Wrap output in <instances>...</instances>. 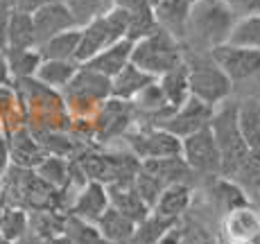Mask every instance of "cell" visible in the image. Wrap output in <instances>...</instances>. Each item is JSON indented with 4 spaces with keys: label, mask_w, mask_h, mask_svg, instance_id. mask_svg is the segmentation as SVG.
<instances>
[{
    "label": "cell",
    "mask_w": 260,
    "mask_h": 244,
    "mask_svg": "<svg viewBox=\"0 0 260 244\" xmlns=\"http://www.w3.org/2000/svg\"><path fill=\"white\" fill-rule=\"evenodd\" d=\"M240 18L224 0H197L188 14L183 50L190 52H213L215 48L231 41Z\"/></svg>",
    "instance_id": "1"
},
{
    "label": "cell",
    "mask_w": 260,
    "mask_h": 244,
    "mask_svg": "<svg viewBox=\"0 0 260 244\" xmlns=\"http://www.w3.org/2000/svg\"><path fill=\"white\" fill-rule=\"evenodd\" d=\"M0 197L3 203L23 208L27 213L34 211H66L63 192L52 188L48 181L39 177L37 170L12 165L0 179Z\"/></svg>",
    "instance_id": "2"
},
{
    "label": "cell",
    "mask_w": 260,
    "mask_h": 244,
    "mask_svg": "<svg viewBox=\"0 0 260 244\" xmlns=\"http://www.w3.org/2000/svg\"><path fill=\"white\" fill-rule=\"evenodd\" d=\"M211 129H213L215 141H217L219 154H222V174L233 179L240 167H242V163L249 158V154H251V147L247 145L242 131H240V124H238V99L236 97L215 107Z\"/></svg>",
    "instance_id": "3"
},
{
    "label": "cell",
    "mask_w": 260,
    "mask_h": 244,
    "mask_svg": "<svg viewBox=\"0 0 260 244\" xmlns=\"http://www.w3.org/2000/svg\"><path fill=\"white\" fill-rule=\"evenodd\" d=\"M186 52V66H188V77H190V93L192 97L202 99V102L219 107L222 102L233 97L236 86L229 79V75L217 66V61L211 57V52Z\"/></svg>",
    "instance_id": "4"
},
{
    "label": "cell",
    "mask_w": 260,
    "mask_h": 244,
    "mask_svg": "<svg viewBox=\"0 0 260 244\" xmlns=\"http://www.w3.org/2000/svg\"><path fill=\"white\" fill-rule=\"evenodd\" d=\"M183 59H186L183 43L174 34H170L168 29H163L161 25L149 37L141 39V41H134L132 63H136L141 71L149 73L156 79L161 75L174 71L177 66H181Z\"/></svg>",
    "instance_id": "5"
},
{
    "label": "cell",
    "mask_w": 260,
    "mask_h": 244,
    "mask_svg": "<svg viewBox=\"0 0 260 244\" xmlns=\"http://www.w3.org/2000/svg\"><path fill=\"white\" fill-rule=\"evenodd\" d=\"M61 95L73 118H93L98 109L113 97V79L82 63L79 73L61 91Z\"/></svg>",
    "instance_id": "6"
},
{
    "label": "cell",
    "mask_w": 260,
    "mask_h": 244,
    "mask_svg": "<svg viewBox=\"0 0 260 244\" xmlns=\"http://www.w3.org/2000/svg\"><path fill=\"white\" fill-rule=\"evenodd\" d=\"M127 32H129V14L122 7H113L102 16L93 18L91 23H86L82 27L77 61L79 63L91 61L95 54H100L102 50L127 39Z\"/></svg>",
    "instance_id": "7"
},
{
    "label": "cell",
    "mask_w": 260,
    "mask_h": 244,
    "mask_svg": "<svg viewBox=\"0 0 260 244\" xmlns=\"http://www.w3.org/2000/svg\"><path fill=\"white\" fill-rule=\"evenodd\" d=\"M93 120V143L98 147H111L113 143H122L127 133L138 124V109L134 102L111 97L98 109Z\"/></svg>",
    "instance_id": "8"
},
{
    "label": "cell",
    "mask_w": 260,
    "mask_h": 244,
    "mask_svg": "<svg viewBox=\"0 0 260 244\" xmlns=\"http://www.w3.org/2000/svg\"><path fill=\"white\" fill-rule=\"evenodd\" d=\"M124 149L132 152L138 161H152V158H170L183 156V141L168 129L158 124L138 122L124 138Z\"/></svg>",
    "instance_id": "9"
},
{
    "label": "cell",
    "mask_w": 260,
    "mask_h": 244,
    "mask_svg": "<svg viewBox=\"0 0 260 244\" xmlns=\"http://www.w3.org/2000/svg\"><path fill=\"white\" fill-rule=\"evenodd\" d=\"M211 57L229 75V79L236 88L260 79V50L236 46V43H224V46L213 50Z\"/></svg>",
    "instance_id": "10"
},
{
    "label": "cell",
    "mask_w": 260,
    "mask_h": 244,
    "mask_svg": "<svg viewBox=\"0 0 260 244\" xmlns=\"http://www.w3.org/2000/svg\"><path fill=\"white\" fill-rule=\"evenodd\" d=\"M183 158L190 165V170L197 174V179L222 174V154H219L211 124L199 129L192 136L183 138Z\"/></svg>",
    "instance_id": "11"
},
{
    "label": "cell",
    "mask_w": 260,
    "mask_h": 244,
    "mask_svg": "<svg viewBox=\"0 0 260 244\" xmlns=\"http://www.w3.org/2000/svg\"><path fill=\"white\" fill-rule=\"evenodd\" d=\"M213 113H215V107L190 95L188 102L183 104V107H179L177 111H174L170 118H166L158 127L168 129L170 133H174V136H179L183 141V138L197 133L199 129L208 127L213 120Z\"/></svg>",
    "instance_id": "12"
},
{
    "label": "cell",
    "mask_w": 260,
    "mask_h": 244,
    "mask_svg": "<svg viewBox=\"0 0 260 244\" xmlns=\"http://www.w3.org/2000/svg\"><path fill=\"white\" fill-rule=\"evenodd\" d=\"M34 16V27H37V41L41 43L50 41L57 34H63L68 29H77L79 23L73 16V12L68 9V5L63 0H52V3L39 7L37 12H32Z\"/></svg>",
    "instance_id": "13"
},
{
    "label": "cell",
    "mask_w": 260,
    "mask_h": 244,
    "mask_svg": "<svg viewBox=\"0 0 260 244\" xmlns=\"http://www.w3.org/2000/svg\"><path fill=\"white\" fill-rule=\"evenodd\" d=\"M9 154H12V165L27 167V170H37L43 161H46V149L37 141L32 129L27 124H21L16 129H9L7 133Z\"/></svg>",
    "instance_id": "14"
},
{
    "label": "cell",
    "mask_w": 260,
    "mask_h": 244,
    "mask_svg": "<svg viewBox=\"0 0 260 244\" xmlns=\"http://www.w3.org/2000/svg\"><path fill=\"white\" fill-rule=\"evenodd\" d=\"M111 208V195H109V188L102 186L98 181H88L86 186L79 190V195L75 197L73 206H71V215L79 217L84 222L98 224L100 217Z\"/></svg>",
    "instance_id": "15"
},
{
    "label": "cell",
    "mask_w": 260,
    "mask_h": 244,
    "mask_svg": "<svg viewBox=\"0 0 260 244\" xmlns=\"http://www.w3.org/2000/svg\"><path fill=\"white\" fill-rule=\"evenodd\" d=\"M132 54H134V41L132 39H122V41H118L116 46H111V48L102 50L100 54H95L91 61H86L84 66L93 68V71H98L100 75H104V77L113 79L116 75H120L129 63H132Z\"/></svg>",
    "instance_id": "16"
},
{
    "label": "cell",
    "mask_w": 260,
    "mask_h": 244,
    "mask_svg": "<svg viewBox=\"0 0 260 244\" xmlns=\"http://www.w3.org/2000/svg\"><path fill=\"white\" fill-rule=\"evenodd\" d=\"M192 201H194L192 183H174V186H168L163 190V195L158 197L154 211L170 217V220L181 222L190 213V208H192Z\"/></svg>",
    "instance_id": "17"
},
{
    "label": "cell",
    "mask_w": 260,
    "mask_h": 244,
    "mask_svg": "<svg viewBox=\"0 0 260 244\" xmlns=\"http://www.w3.org/2000/svg\"><path fill=\"white\" fill-rule=\"evenodd\" d=\"M224 235L233 242H253L260 237V215L253 206H244L224 217Z\"/></svg>",
    "instance_id": "18"
},
{
    "label": "cell",
    "mask_w": 260,
    "mask_h": 244,
    "mask_svg": "<svg viewBox=\"0 0 260 244\" xmlns=\"http://www.w3.org/2000/svg\"><path fill=\"white\" fill-rule=\"evenodd\" d=\"M109 195H111V206L116 208V211L122 213L124 217H129L136 226L149 215V213H152V206H149V203L138 195L136 186L109 188Z\"/></svg>",
    "instance_id": "19"
},
{
    "label": "cell",
    "mask_w": 260,
    "mask_h": 244,
    "mask_svg": "<svg viewBox=\"0 0 260 244\" xmlns=\"http://www.w3.org/2000/svg\"><path fill=\"white\" fill-rule=\"evenodd\" d=\"M79 39H82V27L68 29L63 34H57L50 41L39 46L43 61H77L79 52Z\"/></svg>",
    "instance_id": "20"
},
{
    "label": "cell",
    "mask_w": 260,
    "mask_h": 244,
    "mask_svg": "<svg viewBox=\"0 0 260 244\" xmlns=\"http://www.w3.org/2000/svg\"><path fill=\"white\" fill-rule=\"evenodd\" d=\"M156 77H152L149 73L141 71L136 63H129L120 75L113 77V97L118 99H127V102H134L149 84Z\"/></svg>",
    "instance_id": "21"
},
{
    "label": "cell",
    "mask_w": 260,
    "mask_h": 244,
    "mask_svg": "<svg viewBox=\"0 0 260 244\" xmlns=\"http://www.w3.org/2000/svg\"><path fill=\"white\" fill-rule=\"evenodd\" d=\"M5 57H7V66L12 73V82L37 77L39 68L43 63L39 48H7Z\"/></svg>",
    "instance_id": "22"
},
{
    "label": "cell",
    "mask_w": 260,
    "mask_h": 244,
    "mask_svg": "<svg viewBox=\"0 0 260 244\" xmlns=\"http://www.w3.org/2000/svg\"><path fill=\"white\" fill-rule=\"evenodd\" d=\"M98 228L109 244H129L134 240V233H136V224L113 206L100 217Z\"/></svg>",
    "instance_id": "23"
},
{
    "label": "cell",
    "mask_w": 260,
    "mask_h": 244,
    "mask_svg": "<svg viewBox=\"0 0 260 244\" xmlns=\"http://www.w3.org/2000/svg\"><path fill=\"white\" fill-rule=\"evenodd\" d=\"M238 124L251 149H260V99L238 97Z\"/></svg>",
    "instance_id": "24"
},
{
    "label": "cell",
    "mask_w": 260,
    "mask_h": 244,
    "mask_svg": "<svg viewBox=\"0 0 260 244\" xmlns=\"http://www.w3.org/2000/svg\"><path fill=\"white\" fill-rule=\"evenodd\" d=\"M158 84H161L163 93H166L168 102L172 104V109L177 111L179 107H183V104L190 99V77H188V66L186 61L181 63V66H177L174 71H170L166 75H161L158 77Z\"/></svg>",
    "instance_id": "25"
},
{
    "label": "cell",
    "mask_w": 260,
    "mask_h": 244,
    "mask_svg": "<svg viewBox=\"0 0 260 244\" xmlns=\"http://www.w3.org/2000/svg\"><path fill=\"white\" fill-rule=\"evenodd\" d=\"M68 213L63 211H34L29 213V233L50 242L52 237L63 235Z\"/></svg>",
    "instance_id": "26"
},
{
    "label": "cell",
    "mask_w": 260,
    "mask_h": 244,
    "mask_svg": "<svg viewBox=\"0 0 260 244\" xmlns=\"http://www.w3.org/2000/svg\"><path fill=\"white\" fill-rule=\"evenodd\" d=\"M9 48H39L32 12L12 9L9 14Z\"/></svg>",
    "instance_id": "27"
},
{
    "label": "cell",
    "mask_w": 260,
    "mask_h": 244,
    "mask_svg": "<svg viewBox=\"0 0 260 244\" xmlns=\"http://www.w3.org/2000/svg\"><path fill=\"white\" fill-rule=\"evenodd\" d=\"M82 63L79 61H43L41 68L37 73V79L50 86L52 91L61 93L63 88L75 79V75L79 73Z\"/></svg>",
    "instance_id": "28"
},
{
    "label": "cell",
    "mask_w": 260,
    "mask_h": 244,
    "mask_svg": "<svg viewBox=\"0 0 260 244\" xmlns=\"http://www.w3.org/2000/svg\"><path fill=\"white\" fill-rule=\"evenodd\" d=\"M177 220H170V217L161 215V213L152 211L145 220L136 226V233H134L132 244H156L161 242L163 237L177 226Z\"/></svg>",
    "instance_id": "29"
},
{
    "label": "cell",
    "mask_w": 260,
    "mask_h": 244,
    "mask_svg": "<svg viewBox=\"0 0 260 244\" xmlns=\"http://www.w3.org/2000/svg\"><path fill=\"white\" fill-rule=\"evenodd\" d=\"M27 233H29V213L23 211V208L3 203L0 206V235L12 244H16Z\"/></svg>",
    "instance_id": "30"
},
{
    "label": "cell",
    "mask_w": 260,
    "mask_h": 244,
    "mask_svg": "<svg viewBox=\"0 0 260 244\" xmlns=\"http://www.w3.org/2000/svg\"><path fill=\"white\" fill-rule=\"evenodd\" d=\"M39 177L43 181H48L52 188L57 190L66 192L71 188L73 181V165H71V158H61V156H46V161L37 167Z\"/></svg>",
    "instance_id": "31"
},
{
    "label": "cell",
    "mask_w": 260,
    "mask_h": 244,
    "mask_svg": "<svg viewBox=\"0 0 260 244\" xmlns=\"http://www.w3.org/2000/svg\"><path fill=\"white\" fill-rule=\"evenodd\" d=\"M63 235L68 237L71 244H109L100 233L98 224L91 222H84L79 217H75L68 213V220H66V231Z\"/></svg>",
    "instance_id": "32"
},
{
    "label": "cell",
    "mask_w": 260,
    "mask_h": 244,
    "mask_svg": "<svg viewBox=\"0 0 260 244\" xmlns=\"http://www.w3.org/2000/svg\"><path fill=\"white\" fill-rule=\"evenodd\" d=\"M63 3L68 5L73 16L77 18L79 27H84V25L91 23L93 18L102 16L109 9L116 7V0H63Z\"/></svg>",
    "instance_id": "33"
},
{
    "label": "cell",
    "mask_w": 260,
    "mask_h": 244,
    "mask_svg": "<svg viewBox=\"0 0 260 244\" xmlns=\"http://www.w3.org/2000/svg\"><path fill=\"white\" fill-rule=\"evenodd\" d=\"M229 43L260 50V14H253V16H247V18H240Z\"/></svg>",
    "instance_id": "34"
},
{
    "label": "cell",
    "mask_w": 260,
    "mask_h": 244,
    "mask_svg": "<svg viewBox=\"0 0 260 244\" xmlns=\"http://www.w3.org/2000/svg\"><path fill=\"white\" fill-rule=\"evenodd\" d=\"M14 111H23L21 104H18L16 91H14V86H0V118L5 120Z\"/></svg>",
    "instance_id": "35"
},
{
    "label": "cell",
    "mask_w": 260,
    "mask_h": 244,
    "mask_svg": "<svg viewBox=\"0 0 260 244\" xmlns=\"http://www.w3.org/2000/svg\"><path fill=\"white\" fill-rule=\"evenodd\" d=\"M231 7V12L238 18H247L253 14H260V0H224Z\"/></svg>",
    "instance_id": "36"
},
{
    "label": "cell",
    "mask_w": 260,
    "mask_h": 244,
    "mask_svg": "<svg viewBox=\"0 0 260 244\" xmlns=\"http://www.w3.org/2000/svg\"><path fill=\"white\" fill-rule=\"evenodd\" d=\"M9 14H12V9L3 5L0 7V52L9 48Z\"/></svg>",
    "instance_id": "37"
},
{
    "label": "cell",
    "mask_w": 260,
    "mask_h": 244,
    "mask_svg": "<svg viewBox=\"0 0 260 244\" xmlns=\"http://www.w3.org/2000/svg\"><path fill=\"white\" fill-rule=\"evenodd\" d=\"M52 3V0H5L9 9H21V12H37L39 7Z\"/></svg>",
    "instance_id": "38"
},
{
    "label": "cell",
    "mask_w": 260,
    "mask_h": 244,
    "mask_svg": "<svg viewBox=\"0 0 260 244\" xmlns=\"http://www.w3.org/2000/svg\"><path fill=\"white\" fill-rule=\"evenodd\" d=\"M12 167V154H9V143L7 136H0V179L5 177V172Z\"/></svg>",
    "instance_id": "39"
},
{
    "label": "cell",
    "mask_w": 260,
    "mask_h": 244,
    "mask_svg": "<svg viewBox=\"0 0 260 244\" xmlns=\"http://www.w3.org/2000/svg\"><path fill=\"white\" fill-rule=\"evenodd\" d=\"M233 95H238V97H256V99H260V79H256V82H251V84H247V86L236 88V93H233Z\"/></svg>",
    "instance_id": "40"
},
{
    "label": "cell",
    "mask_w": 260,
    "mask_h": 244,
    "mask_svg": "<svg viewBox=\"0 0 260 244\" xmlns=\"http://www.w3.org/2000/svg\"><path fill=\"white\" fill-rule=\"evenodd\" d=\"M0 86H12V73H9L5 52H0Z\"/></svg>",
    "instance_id": "41"
},
{
    "label": "cell",
    "mask_w": 260,
    "mask_h": 244,
    "mask_svg": "<svg viewBox=\"0 0 260 244\" xmlns=\"http://www.w3.org/2000/svg\"><path fill=\"white\" fill-rule=\"evenodd\" d=\"M16 244H48V242L41 240V237H37V235H32V233H27V235H25L23 240H18Z\"/></svg>",
    "instance_id": "42"
},
{
    "label": "cell",
    "mask_w": 260,
    "mask_h": 244,
    "mask_svg": "<svg viewBox=\"0 0 260 244\" xmlns=\"http://www.w3.org/2000/svg\"><path fill=\"white\" fill-rule=\"evenodd\" d=\"M48 244H71V242H68L66 235H59V237H52V240H50Z\"/></svg>",
    "instance_id": "43"
},
{
    "label": "cell",
    "mask_w": 260,
    "mask_h": 244,
    "mask_svg": "<svg viewBox=\"0 0 260 244\" xmlns=\"http://www.w3.org/2000/svg\"><path fill=\"white\" fill-rule=\"evenodd\" d=\"M226 244H256V240H253V242H233V240H229Z\"/></svg>",
    "instance_id": "44"
},
{
    "label": "cell",
    "mask_w": 260,
    "mask_h": 244,
    "mask_svg": "<svg viewBox=\"0 0 260 244\" xmlns=\"http://www.w3.org/2000/svg\"><path fill=\"white\" fill-rule=\"evenodd\" d=\"M3 5H5V0H0V7H3Z\"/></svg>",
    "instance_id": "45"
},
{
    "label": "cell",
    "mask_w": 260,
    "mask_h": 244,
    "mask_svg": "<svg viewBox=\"0 0 260 244\" xmlns=\"http://www.w3.org/2000/svg\"><path fill=\"white\" fill-rule=\"evenodd\" d=\"M129 244H132V242H129Z\"/></svg>",
    "instance_id": "46"
}]
</instances>
